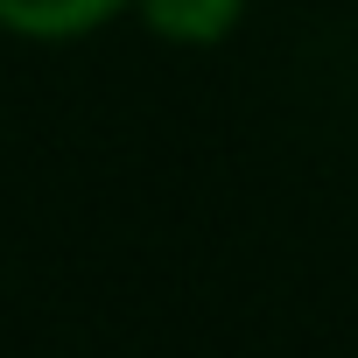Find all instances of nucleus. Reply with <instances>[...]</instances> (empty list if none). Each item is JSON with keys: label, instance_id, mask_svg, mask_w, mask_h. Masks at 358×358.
<instances>
[{"label": "nucleus", "instance_id": "obj_1", "mask_svg": "<svg viewBox=\"0 0 358 358\" xmlns=\"http://www.w3.org/2000/svg\"><path fill=\"white\" fill-rule=\"evenodd\" d=\"M127 15V0H0V36L15 43H85Z\"/></svg>", "mask_w": 358, "mask_h": 358}, {"label": "nucleus", "instance_id": "obj_2", "mask_svg": "<svg viewBox=\"0 0 358 358\" xmlns=\"http://www.w3.org/2000/svg\"><path fill=\"white\" fill-rule=\"evenodd\" d=\"M127 8L155 43H176V50H218L246 22V0H127Z\"/></svg>", "mask_w": 358, "mask_h": 358}]
</instances>
